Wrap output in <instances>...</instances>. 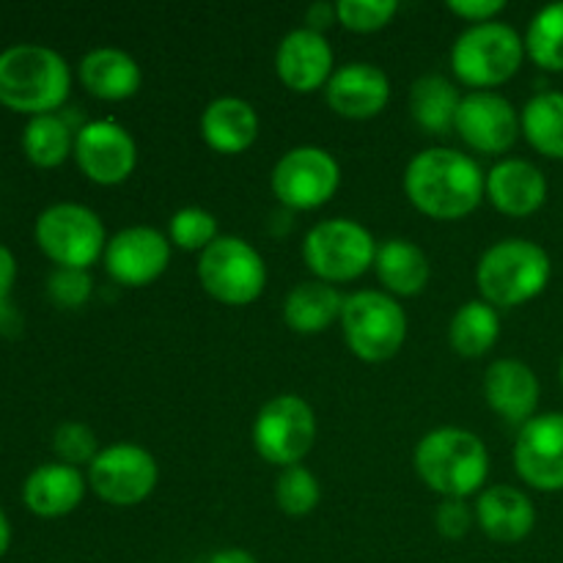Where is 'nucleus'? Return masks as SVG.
<instances>
[{
  "mask_svg": "<svg viewBox=\"0 0 563 563\" xmlns=\"http://www.w3.org/2000/svg\"><path fill=\"white\" fill-rule=\"evenodd\" d=\"M460 104V88L443 75H421L410 86V115L429 135L454 132Z\"/></svg>",
  "mask_w": 563,
  "mask_h": 563,
  "instance_id": "nucleus-27",
  "label": "nucleus"
},
{
  "mask_svg": "<svg viewBox=\"0 0 563 563\" xmlns=\"http://www.w3.org/2000/svg\"><path fill=\"white\" fill-rule=\"evenodd\" d=\"M53 451L58 456V462H64V465L80 467L91 465L102 449H99L97 434H93L91 427H86L80 421H66L55 429Z\"/></svg>",
  "mask_w": 563,
  "mask_h": 563,
  "instance_id": "nucleus-35",
  "label": "nucleus"
},
{
  "mask_svg": "<svg viewBox=\"0 0 563 563\" xmlns=\"http://www.w3.org/2000/svg\"><path fill=\"white\" fill-rule=\"evenodd\" d=\"M82 88L104 102H124L141 91V64L121 47H97L82 55L77 66Z\"/></svg>",
  "mask_w": 563,
  "mask_h": 563,
  "instance_id": "nucleus-23",
  "label": "nucleus"
},
{
  "mask_svg": "<svg viewBox=\"0 0 563 563\" xmlns=\"http://www.w3.org/2000/svg\"><path fill=\"white\" fill-rule=\"evenodd\" d=\"M14 280H16L14 253H11L5 245H0V333L14 330L16 324V317L14 311H11V302H9L11 289H14Z\"/></svg>",
  "mask_w": 563,
  "mask_h": 563,
  "instance_id": "nucleus-38",
  "label": "nucleus"
},
{
  "mask_svg": "<svg viewBox=\"0 0 563 563\" xmlns=\"http://www.w3.org/2000/svg\"><path fill=\"white\" fill-rule=\"evenodd\" d=\"M344 295L324 280H302L284 300V322L297 335H319L341 319Z\"/></svg>",
  "mask_w": 563,
  "mask_h": 563,
  "instance_id": "nucleus-26",
  "label": "nucleus"
},
{
  "mask_svg": "<svg viewBox=\"0 0 563 563\" xmlns=\"http://www.w3.org/2000/svg\"><path fill=\"white\" fill-rule=\"evenodd\" d=\"M449 11L471 25L495 22L500 11H506V0H451Z\"/></svg>",
  "mask_w": 563,
  "mask_h": 563,
  "instance_id": "nucleus-39",
  "label": "nucleus"
},
{
  "mask_svg": "<svg viewBox=\"0 0 563 563\" xmlns=\"http://www.w3.org/2000/svg\"><path fill=\"white\" fill-rule=\"evenodd\" d=\"M520 130L539 154L563 159V93L539 91L520 110Z\"/></svg>",
  "mask_w": 563,
  "mask_h": 563,
  "instance_id": "nucleus-29",
  "label": "nucleus"
},
{
  "mask_svg": "<svg viewBox=\"0 0 563 563\" xmlns=\"http://www.w3.org/2000/svg\"><path fill=\"white\" fill-rule=\"evenodd\" d=\"M473 522H476V511L467 506V500L460 498H443V504L434 511V528H438L440 537L451 539H465L471 533Z\"/></svg>",
  "mask_w": 563,
  "mask_h": 563,
  "instance_id": "nucleus-37",
  "label": "nucleus"
},
{
  "mask_svg": "<svg viewBox=\"0 0 563 563\" xmlns=\"http://www.w3.org/2000/svg\"><path fill=\"white\" fill-rule=\"evenodd\" d=\"M377 245L372 231L352 218H330L313 225L302 242V262L317 280L350 284L374 269Z\"/></svg>",
  "mask_w": 563,
  "mask_h": 563,
  "instance_id": "nucleus-7",
  "label": "nucleus"
},
{
  "mask_svg": "<svg viewBox=\"0 0 563 563\" xmlns=\"http://www.w3.org/2000/svg\"><path fill=\"white\" fill-rule=\"evenodd\" d=\"M88 478L82 476L80 467L64 465V462H49V465L36 467L25 478L22 487V504L36 517H64L71 515L86 498Z\"/></svg>",
  "mask_w": 563,
  "mask_h": 563,
  "instance_id": "nucleus-22",
  "label": "nucleus"
},
{
  "mask_svg": "<svg viewBox=\"0 0 563 563\" xmlns=\"http://www.w3.org/2000/svg\"><path fill=\"white\" fill-rule=\"evenodd\" d=\"M339 324L350 352L363 363L390 361L407 341L405 308L379 289H361L344 297Z\"/></svg>",
  "mask_w": 563,
  "mask_h": 563,
  "instance_id": "nucleus-6",
  "label": "nucleus"
},
{
  "mask_svg": "<svg viewBox=\"0 0 563 563\" xmlns=\"http://www.w3.org/2000/svg\"><path fill=\"white\" fill-rule=\"evenodd\" d=\"M399 3L396 0H339L335 14L352 33H377L394 22Z\"/></svg>",
  "mask_w": 563,
  "mask_h": 563,
  "instance_id": "nucleus-34",
  "label": "nucleus"
},
{
  "mask_svg": "<svg viewBox=\"0 0 563 563\" xmlns=\"http://www.w3.org/2000/svg\"><path fill=\"white\" fill-rule=\"evenodd\" d=\"M539 377L517 357H498L484 372V399L489 410L515 427H526L539 407Z\"/></svg>",
  "mask_w": 563,
  "mask_h": 563,
  "instance_id": "nucleus-19",
  "label": "nucleus"
},
{
  "mask_svg": "<svg viewBox=\"0 0 563 563\" xmlns=\"http://www.w3.org/2000/svg\"><path fill=\"white\" fill-rule=\"evenodd\" d=\"M412 467L432 493L467 500L489 476V451L471 429L440 427L423 434L412 451Z\"/></svg>",
  "mask_w": 563,
  "mask_h": 563,
  "instance_id": "nucleus-2",
  "label": "nucleus"
},
{
  "mask_svg": "<svg viewBox=\"0 0 563 563\" xmlns=\"http://www.w3.org/2000/svg\"><path fill=\"white\" fill-rule=\"evenodd\" d=\"M253 449L275 467H295L317 443L313 407L297 394H280L264 401L251 429Z\"/></svg>",
  "mask_w": 563,
  "mask_h": 563,
  "instance_id": "nucleus-9",
  "label": "nucleus"
},
{
  "mask_svg": "<svg viewBox=\"0 0 563 563\" xmlns=\"http://www.w3.org/2000/svg\"><path fill=\"white\" fill-rule=\"evenodd\" d=\"M454 132L478 154H506L520 137V110L498 91H471L462 97Z\"/></svg>",
  "mask_w": 563,
  "mask_h": 563,
  "instance_id": "nucleus-16",
  "label": "nucleus"
},
{
  "mask_svg": "<svg viewBox=\"0 0 563 563\" xmlns=\"http://www.w3.org/2000/svg\"><path fill=\"white\" fill-rule=\"evenodd\" d=\"M322 500V487H319V478L313 476L308 467L295 465L284 467L275 482V504L284 515L289 517H306Z\"/></svg>",
  "mask_w": 563,
  "mask_h": 563,
  "instance_id": "nucleus-33",
  "label": "nucleus"
},
{
  "mask_svg": "<svg viewBox=\"0 0 563 563\" xmlns=\"http://www.w3.org/2000/svg\"><path fill=\"white\" fill-rule=\"evenodd\" d=\"M75 159L93 185H124L137 165V143L119 121H88L75 132Z\"/></svg>",
  "mask_w": 563,
  "mask_h": 563,
  "instance_id": "nucleus-13",
  "label": "nucleus"
},
{
  "mask_svg": "<svg viewBox=\"0 0 563 563\" xmlns=\"http://www.w3.org/2000/svg\"><path fill=\"white\" fill-rule=\"evenodd\" d=\"M218 236V218L203 207H181L168 220V240L179 251L203 253Z\"/></svg>",
  "mask_w": 563,
  "mask_h": 563,
  "instance_id": "nucleus-32",
  "label": "nucleus"
},
{
  "mask_svg": "<svg viewBox=\"0 0 563 563\" xmlns=\"http://www.w3.org/2000/svg\"><path fill=\"white\" fill-rule=\"evenodd\" d=\"M9 544H11V526H9V520H5L3 511H0V559L5 555Z\"/></svg>",
  "mask_w": 563,
  "mask_h": 563,
  "instance_id": "nucleus-42",
  "label": "nucleus"
},
{
  "mask_svg": "<svg viewBox=\"0 0 563 563\" xmlns=\"http://www.w3.org/2000/svg\"><path fill=\"white\" fill-rule=\"evenodd\" d=\"M36 242L58 267L88 269L104 256L108 231L102 218L82 203H53L36 218Z\"/></svg>",
  "mask_w": 563,
  "mask_h": 563,
  "instance_id": "nucleus-10",
  "label": "nucleus"
},
{
  "mask_svg": "<svg viewBox=\"0 0 563 563\" xmlns=\"http://www.w3.org/2000/svg\"><path fill=\"white\" fill-rule=\"evenodd\" d=\"M476 522L493 542L517 544L531 537L537 526L533 500L511 484H493L476 498Z\"/></svg>",
  "mask_w": 563,
  "mask_h": 563,
  "instance_id": "nucleus-21",
  "label": "nucleus"
},
{
  "mask_svg": "<svg viewBox=\"0 0 563 563\" xmlns=\"http://www.w3.org/2000/svg\"><path fill=\"white\" fill-rule=\"evenodd\" d=\"M335 71V55L324 33L295 27L275 49V75L289 91L313 93L328 86Z\"/></svg>",
  "mask_w": 563,
  "mask_h": 563,
  "instance_id": "nucleus-17",
  "label": "nucleus"
},
{
  "mask_svg": "<svg viewBox=\"0 0 563 563\" xmlns=\"http://www.w3.org/2000/svg\"><path fill=\"white\" fill-rule=\"evenodd\" d=\"M207 563H258V559L242 548H225V550H218V553L209 555Z\"/></svg>",
  "mask_w": 563,
  "mask_h": 563,
  "instance_id": "nucleus-41",
  "label": "nucleus"
},
{
  "mask_svg": "<svg viewBox=\"0 0 563 563\" xmlns=\"http://www.w3.org/2000/svg\"><path fill=\"white\" fill-rule=\"evenodd\" d=\"M333 22H339V14H335V5L330 3H313L306 9V27L311 31L324 33Z\"/></svg>",
  "mask_w": 563,
  "mask_h": 563,
  "instance_id": "nucleus-40",
  "label": "nucleus"
},
{
  "mask_svg": "<svg viewBox=\"0 0 563 563\" xmlns=\"http://www.w3.org/2000/svg\"><path fill=\"white\" fill-rule=\"evenodd\" d=\"M487 174L456 148L432 146L418 152L405 168V196L432 220H462L487 198Z\"/></svg>",
  "mask_w": 563,
  "mask_h": 563,
  "instance_id": "nucleus-1",
  "label": "nucleus"
},
{
  "mask_svg": "<svg viewBox=\"0 0 563 563\" xmlns=\"http://www.w3.org/2000/svg\"><path fill=\"white\" fill-rule=\"evenodd\" d=\"M170 240L152 225H126L104 247L102 264L119 286L141 289L154 284L170 264Z\"/></svg>",
  "mask_w": 563,
  "mask_h": 563,
  "instance_id": "nucleus-14",
  "label": "nucleus"
},
{
  "mask_svg": "<svg viewBox=\"0 0 563 563\" xmlns=\"http://www.w3.org/2000/svg\"><path fill=\"white\" fill-rule=\"evenodd\" d=\"M526 55L548 71H563V3L544 5L526 31Z\"/></svg>",
  "mask_w": 563,
  "mask_h": 563,
  "instance_id": "nucleus-31",
  "label": "nucleus"
},
{
  "mask_svg": "<svg viewBox=\"0 0 563 563\" xmlns=\"http://www.w3.org/2000/svg\"><path fill=\"white\" fill-rule=\"evenodd\" d=\"M374 273L383 289L399 300V297H416L427 289L432 278V264L421 245L405 236H390L377 245Z\"/></svg>",
  "mask_w": 563,
  "mask_h": 563,
  "instance_id": "nucleus-25",
  "label": "nucleus"
},
{
  "mask_svg": "<svg viewBox=\"0 0 563 563\" xmlns=\"http://www.w3.org/2000/svg\"><path fill=\"white\" fill-rule=\"evenodd\" d=\"M198 280L212 300L242 308L264 295L267 264L247 240L234 234H220L198 256Z\"/></svg>",
  "mask_w": 563,
  "mask_h": 563,
  "instance_id": "nucleus-8",
  "label": "nucleus"
},
{
  "mask_svg": "<svg viewBox=\"0 0 563 563\" xmlns=\"http://www.w3.org/2000/svg\"><path fill=\"white\" fill-rule=\"evenodd\" d=\"M88 487L108 506H137L157 489L159 467L152 451L135 443H113L88 465Z\"/></svg>",
  "mask_w": 563,
  "mask_h": 563,
  "instance_id": "nucleus-12",
  "label": "nucleus"
},
{
  "mask_svg": "<svg viewBox=\"0 0 563 563\" xmlns=\"http://www.w3.org/2000/svg\"><path fill=\"white\" fill-rule=\"evenodd\" d=\"M487 201L509 218H528L548 201V176L520 157H506L487 170Z\"/></svg>",
  "mask_w": 563,
  "mask_h": 563,
  "instance_id": "nucleus-20",
  "label": "nucleus"
},
{
  "mask_svg": "<svg viewBox=\"0 0 563 563\" xmlns=\"http://www.w3.org/2000/svg\"><path fill=\"white\" fill-rule=\"evenodd\" d=\"M22 152L36 168H58L75 154V135L58 113L33 115L22 130Z\"/></svg>",
  "mask_w": 563,
  "mask_h": 563,
  "instance_id": "nucleus-30",
  "label": "nucleus"
},
{
  "mask_svg": "<svg viewBox=\"0 0 563 563\" xmlns=\"http://www.w3.org/2000/svg\"><path fill=\"white\" fill-rule=\"evenodd\" d=\"M515 471L539 493L563 489V412H537L515 440Z\"/></svg>",
  "mask_w": 563,
  "mask_h": 563,
  "instance_id": "nucleus-15",
  "label": "nucleus"
},
{
  "mask_svg": "<svg viewBox=\"0 0 563 563\" xmlns=\"http://www.w3.org/2000/svg\"><path fill=\"white\" fill-rule=\"evenodd\" d=\"M330 110L341 119L366 121L385 110L390 99V80L385 69L368 60H352L339 66L324 86Z\"/></svg>",
  "mask_w": 563,
  "mask_h": 563,
  "instance_id": "nucleus-18",
  "label": "nucleus"
},
{
  "mask_svg": "<svg viewBox=\"0 0 563 563\" xmlns=\"http://www.w3.org/2000/svg\"><path fill=\"white\" fill-rule=\"evenodd\" d=\"M559 374H561V385H563V357H561V372Z\"/></svg>",
  "mask_w": 563,
  "mask_h": 563,
  "instance_id": "nucleus-43",
  "label": "nucleus"
},
{
  "mask_svg": "<svg viewBox=\"0 0 563 563\" xmlns=\"http://www.w3.org/2000/svg\"><path fill=\"white\" fill-rule=\"evenodd\" d=\"M69 64L44 44H14L0 53V104L14 113L47 115L66 102Z\"/></svg>",
  "mask_w": 563,
  "mask_h": 563,
  "instance_id": "nucleus-3",
  "label": "nucleus"
},
{
  "mask_svg": "<svg viewBox=\"0 0 563 563\" xmlns=\"http://www.w3.org/2000/svg\"><path fill=\"white\" fill-rule=\"evenodd\" d=\"M341 185V165L328 148L295 146L273 165L269 187L284 207L311 212L333 201Z\"/></svg>",
  "mask_w": 563,
  "mask_h": 563,
  "instance_id": "nucleus-11",
  "label": "nucleus"
},
{
  "mask_svg": "<svg viewBox=\"0 0 563 563\" xmlns=\"http://www.w3.org/2000/svg\"><path fill=\"white\" fill-rule=\"evenodd\" d=\"M526 60V38L509 22L471 25L451 47V71L476 91H493L520 71Z\"/></svg>",
  "mask_w": 563,
  "mask_h": 563,
  "instance_id": "nucleus-5",
  "label": "nucleus"
},
{
  "mask_svg": "<svg viewBox=\"0 0 563 563\" xmlns=\"http://www.w3.org/2000/svg\"><path fill=\"white\" fill-rule=\"evenodd\" d=\"M553 262L539 242L500 240L482 253L476 264V286L493 308H517L537 300L550 284Z\"/></svg>",
  "mask_w": 563,
  "mask_h": 563,
  "instance_id": "nucleus-4",
  "label": "nucleus"
},
{
  "mask_svg": "<svg viewBox=\"0 0 563 563\" xmlns=\"http://www.w3.org/2000/svg\"><path fill=\"white\" fill-rule=\"evenodd\" d=\"M262 121L256 108L240 97H218L203 108L201 135L212 152L242 154L256 143Z\"/></svg>",
  "mask_w": 563,
  "mask_h": 563,
  "instance_id": "nucleus-24",
  "label": "nucleus"
},
{
  "mask_svg": "<svg viewBox=\"0 0 563 563\" xmlns=\"http://www.w3.org/2000/svg\"><path fill=\"white\" fill-rule=\"evenodd\" d=\"M500 339V313L489 302L467 300L460 311L451 317L449 324V344L460 357L476 361L487 355Z\"/></svg>",
  "mask_w": 563,
  "mask_h": 563,
  "instance_id": "nucleus-28",
  "label": "nucleus"
},
{
  "mask_svg": "<svg viewBox=\"0 0 563 563\" xmlns=\"http://www.w3.org/2000/svg\"><path fill=\"white\" fill-rule=\"evenodd\" d=\"M93 291V278L88 269L58 267L47 280V295L60 308L86 306Z\"/></svg>",
  "mask_w": 563,
  "mask_h": 563,
  "instance_id": "nucleus-36",
  "label": "nucleus"
}]
</instances>
